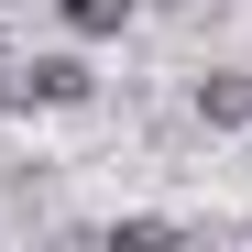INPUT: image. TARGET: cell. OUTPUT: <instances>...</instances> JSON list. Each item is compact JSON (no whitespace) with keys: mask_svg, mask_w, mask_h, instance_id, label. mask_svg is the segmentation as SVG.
Listing matches in <instances>:
<instances>
[{"mask_svg":"<svg viewBox=\"0 0 252 252\" xmlns=\"http://www.w3.org/2000/svg\"><path fill=\"white\" fill-rule=\"evenodd\" d=\"M88 99V66L77 55H33L22 77H0V110H77Z\"/></svg>","mask_w":252,"mask_h":252,"instance_id":"1","label":"cell"},{"mask_svg":"<svg viewBox=\"0 0 252 252\" xmlns=\"http://www.w3.org/2000/svg\"><path fill=\"white\" fill-rule=\"evenodd\" d=\"M197 121L241 132V121H252V77H197Z\"/></svg>","mask_w":252,"mask_h":252,"instance_id":"2","label":"cell"},{"mask_svg":"<svg viewBox=\"0 0 252 252\" xmlns=\"http://www.w3.org/2000/svg\"><path fill=\"white\" fill-rule=\"evenodd\" d=\"M55 11H66V33H88V44H99V33L132 22V0H55Z\"/></svg>","mask_w":252,"mask_h":252,"instance_id":"3","label":"cell"}]
</instances>
